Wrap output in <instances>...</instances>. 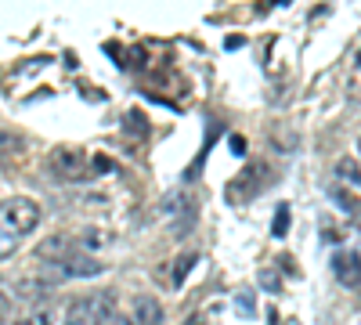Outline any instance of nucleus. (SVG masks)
<instances>
[{"mask_svg":"<svg viewBox=\"0 0 361 325\" xmlns=\"http://www.w3.org/2000/svg\"><path fill=\"white\" fill-rule=\"evenodd\" d=\"M37 257H51L54 264H62L66 257H73V246H69V239H66V235H51V239H44L40 246H37Z\"/></svg>","mask_w":361,"mask_h":325,"instance_id":"6","label":"nucleus"},{"mask_svg":"<svg viewBox=\"0 0 361 325\" xmlns=\"http://www.w3.org/2000/svg\"><path fill=\"white\" fill-rule=\"evenodd\" d=\"M44 210H40V202L37 199H29V195H15L8 202H0V224H4L11 235H29L37 224H40Z\"/></svg>","mask_w":361,"mask_h":325,"instance_id":"1","label":"nucleus"},{"mask_svg":"<svg viewBox=\"0 0 361 325\" xmlns=\"http://www.w3.org/2000/svg\"><path fill=\"white\" fill-rule=\"evenodd\" d=\"M80 243H83L87 250H102V246H109V235H105L102 228H83V231H80Z\"/></svg>","mask_w":361,"mask_h":325,"instance_id":"8","label":"nucleus"},{"mask_svg":"<svg viewBox=\"0 0 361 325\" xmlns=\"http://www.w3.org/2000/svg\"><path fill=\"white\" fill-rule=\"evenodd\" d=\"M8 145H15V149H18V145H22V141H18L15 134H4V130H0V152H11V149H8Z\"/></svg>","mask_w":361,"mask_h":325,"instance_id":"12","label":"nucleus"},{"mask_svg":"<svg viewBox=\"0 0 361 325\" xmlns=\"http://www.w3.org/2000/svg\"><path fill=\"white\" fill-rule=\"evenodd\" d=\"M336 177H340L343 185H350V188H361V166H357V159L340 156L336 159Z\"/></svg>","mask_w":361,"mask_h":325,"instance_id":"7","label":"nucleus"},{"mask_svg":"<svg viewBox=\"0 0 361 325\" xmlns=\"http://www.w3.org/2000/svg\"><path fill=\"white\" fill-rule=\"evenodd\" d=\"M333 275H336L340 286H347V289H361V253H354V250H340V253L333 257Z\"/></svg>","mask_w":361,"mask_h":325,"instance_id":"4","label":"nucleus"},{"mask_svg":"<svg viewBox=\"0 0 361 325\" xmlns=\"http://www.w3.org/2000/svg\"><path fill=\"white\" fill-rule=\"evenodd\" d=\"M134 325H163V307L156 297H137L134 300Z\"/></svg>","mask_w":361,"mask_h":325,"instance_id":"5","label":"nucleus"},{"mask_svg":"<svg viewBox=\"0 0 361 325\" xmlns=\"http://www.w3.org/2000/svg\"><path fill=\"white\" fill-rule=\"evenodd\" d=\"M51 170L62 177V181H83L87 170H90V159L83 149H76V145H58V149L47 156Z\"/></svg>","mask_w":361,"mask_h":325,"instance_id":"2","label":"nucleus"},{"mask_svg":"<svg viewBox=\"0 0 361 325\" xmlns=\"http://www.w3.org/2000/svg\"><path fill=\"white\" fill-rule=\"evenodd\" d=\"M195 260H199V253H185V257H180L177 260V268H173V275H170V282H173V289L180 286V282H185V275L195 268Z\"/></svg>","mask_w":361,"mask_h":325,"instance_id":"9","label":"nucleus"},{"mask_svg":"<svg viewBox=\"0 0 361 325\" xmlns=\"http://www.w3.org/2000/svg\"><path fill=\"white\" fill-rule=\"evenodd\" d=\"M11 325H37V321H33V318L25 314V318H18V321H11Z\"/></svg>","mask_w":361,"mask_h":325,"instance_id":"14","label":"nucleus"},{"mask_svg":"<svg viewBox=\"0 0 361 325\" xmlns=\"http://www.w3.org/2000/svg\"><path fill=\"white\" fill-rule=\"evenodd\" d=\"M18 250V235H11L8 228H0V260H8Z\"/></svg>","mask_w":361,"mask_h":325,"instance_id":"10","label":"nucleus"},{"mask_svg":"<svg viewBox=\"0 0 361 325\" xmlns=\"http://www.w3.org/2000/svg\"><path fill=\"white\" fill-rule=\"evenodd\" d=\"M98 325H134V321H127V318H119V311H116V314H109V318H102Z\"/></svg>","mask_w":361,"mask_h":325,"instance_id":"13","label":"nucleus"},{"mask_svg":"<svg viewBox=\"0 0 361 325\" xmlns=\"http://www.w3.org/2000/svg\"><path fill=\"white\" fill-rule=\"evenodd\" d=\"M54 268H58V278H98L105 271V264L90 253H73L62 264H54Z\"/></svg>","mask_w":361,"mask_h":325,"instance_id":"3","label":"nucleus"},{"mask_svg":"<svg viewBox=\"0 0 361 325\" xmlns=\"http://www.w3.org/2000/svg\"><path fill=\"white\" fill-rule=\"evenodd\" d=\"M286 224H289V206H279L275 224H271V235H275V239H282V235H286Z\"/></svg>","mask_w":361,"mask_h":325,"instance_id":"11","label":"nucleus"}]
</instances>
